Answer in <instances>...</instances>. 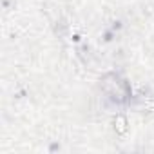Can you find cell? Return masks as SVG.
Masks as SVG:
<instances>
[{
    "mask_svg": "<svg viewBox=\"0 0 154 154\" xmlns=\"http://www.w3.org/2000/svg\"><path fill=\"white\" fill-rule=\"evenodd\" d=\"M100 89L114 103H127L131 100V85L118 72H105L100 78Z\"/></svg>",
    "mask_w": 154,
    "mask_h": 154,
    "instance_id": "obj_1",
    "label": "cell"
},
{
    "mask_svg": "<svg viewBox=\"0 0 154 154\" xmlns=\"http://www.w3.org/2000/svg\"><path fill=\"white\" fill-rule=\"evenodd\" d=\"M112 127H114V132L118 136H125L129 132V122L123 114H118L114 120H112Z\"/></svg>",
    "mask_w": 154,
    "mask_h": 154,
    "instance_id": "obj_2",
    "label": "cell"
}]
</instances>
